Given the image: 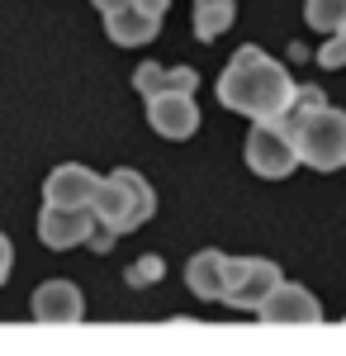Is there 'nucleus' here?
Masks as SVG:
<instances>
[{"instance_id":"obj_1","label":"nucleus","mask_w":346,"mask_h":356,"mask_svg":"<svg viewBox=\"0 0 346 356\" xmlns=\"http://www.w3.org/2000/svg\"><path fill=\"white\" fill-rule=\"evenodd\" d=\"M294 76L285 62H275L270 53H261L256 43H247L233 53V62L218 76V105L247 119H280L294 100Z\"/></svg>"},{"instance_id":"obj_2","label":"nucleus","mask_w":346,"mask_h":356,"mask_svg":"<svg viewBox=\"0 0 346 356\" xmlns=\"http://www.w3.org/2000/svg\"><path fill=\"white\" fill-rule=\"evenodd\" d=\"M152 214H157V191L138 176L133 166L109 171L100 195H95V219L105 223V228H114V233H133Z\"/></svg>"},{"instance_id":"obj_3","label":"nucleus","mask_w":346,"mask_h":356,"mask_svg":"<svg viewBox=\"0 0 346 356\" xmlns=\"http://www.w3.org/2000/svg\"><path fill=\"white\" fill-rule=\"evenodd\" d=\"M299 143V157L313 171H342L346 166V110L318 105L304 119H280Z\"/></svg>"},{"instance_id":"obj_4","label":"nucleus","mask_w":346,"mask_h":356,"mask_svg":"<svg viewBox=\"0 0 346 356\" xmlns=\"http://www.w3.org/2000/svg\"><path fill=\"white\" fill-rule=\"evenodd\" d=\"M242 157H247V166H252L261 181H285L294 166L304 162L294 134L280 124V119H252V134H247Z\"/></svg>"},{"instance_id":"obj_5","label":"nucleus","mask_w":346,"mask_h":356,"mask_svg":"<svg viewBox=\"0 0 346 356\" xmlns=\"http://www.w3.org/2000/svg\"><path fill=\"white\" fill-rule=\"evenodd\" d=\"M285 275L275 261L266 257H228V285H223V304H233V309H247V314H256L266 295L280 285Z\"/></svg>"},{"instance_id":"obj_6","label":"nucleus","mask_w":346,"mask_h":356,"mask_svg":"<svg viewBox=\"0 0 346 356\" xmlns=\"http://www.w3.org/2000/svg\"><path fill=\"white\" fill-rule=\"evenodd\" d=\"M95 209L90 204H43L38 214V238L53 247V252H72V247H85L90 233H95Z\"/></svg>"},{"instance_id":"obj_7","label":"nucleus","mask_w":346,"mask_h":356,"mask_svg":"<svg viewBox=\"0 0 346 356\" xmlns=\"http://www.w3.org/2000/svg\"><path fill=\"white\" fill-rule=\"evenodd\" d=\"M147 124L171 143H186L199 129V105H195V90H166L147 100Z\"/></svg>"},{"instance_id":"obj_8","label":"nucleus","mask_w":346,"mask_h":356,"mask_svg":"<svg viewBox=\"0 0 346 356\" xmlns=\"http://www.w3.org/2000/svg\"><path fill=\"white\" fill-rule=\"evenodd\" d=\"M100 186H105V176H95L90 166L62 162V166L48 171V181H43V200H48V204H90V209H95Z\"/></svg>"},{"instance_id":"obj_9","label":"nucleus","mask_w":346,"mask_h":356,"mask_svg":"<svg viewBox=\"0 0 346 356\" xmlns=\"http://www.w3.org/2000/svg\"><path fill=\"white\" fill-rule=\"evenodd\" d=\"M256 314H261V323H318L322 304L313 300V290H304V285H294V280H280Z\"/></svg>"},{"instance_id":"obj_10","label":"nucleus","mask_w":346,"mask_h":356,"mask_svg":"<svg viewBox=\"0 0 346 356\" xmlns=\"http://www.w3.org/2000/svg\"><path fill=\"white\" fill-rule=\"evenodd\" d=\"M33 318L38 323H81L85 318V295L72 280H43L33 290Z\"/></svg>"},{"instance_id":"obj_11","label":"nucleus","mask_w":346,"mask_h":356,"mask_svg":"<svg viewBox=\"0 0 346 356\" xmlns=\"http://www.w3.org/2000/svg\"><path fill=\"white\" fill-rule=\"evenodd\" d=\"M105 33H109V43H119V48H142V43H152V38L161 33V15L142 10V5L133 0V5L105 15Z\"/></svg>"},{"instance_id":"obj_12","label":"nucleus","mask_w":346,"mask_h":356,"mask_svg":"<svg viewBox=\"0 0 346 356\" xmlns=\"http://www.w3.org/2000/svg\"><path fill=\"white\" fill-rule=\"evenodd\" d=\"M186 280H190V295L204 304H218L223 300V285H228V257L218 247H204L186 261Z\"/></svg>"},{"instance_id":"obj_13","label":"nucleus","mask_w":346,"mask_h":356,"mask_svg":"<svg viewBox=\"0 0 346 356\" xmlns=\"http://www.w3.org/2000/svg\"><path fill=\"white\" fill-rule=\"evenodd\" d=\"M133 86L142 100L152 95H166V90H195L199 86V72L195 67H157V62H142L133 72Z\"/></svg>"},{"instance_id":"obj_14","label":"nucleus","mask_w":346,"mask_h":356,"mask_svg":"<svg viewBox=\"0 0 346 356\" xmlns=\"http://www.w3.org/2000/svg\"><path fill=\"white\" fill-rule=\"evenodd\" d=\"M238 19V5L233 0H195V38L213 43L218 33H228Z\"/></svg>"},{"instance_id":"obj_15","label":"nucleus","mask_w":346,"mask_h":356,"mask_svg":"<svg viewBox=\"0 0 346 356\" xmlns=\"http://www.w3.org/2000/svg\"><path fill=\"white\" fill-rule=\"evenodd\" d=\"M304 19L318 29V33H337L346 24V0H308L304 5Z\"/></svg>"},{"instance_id":"obj_16","label":"nucleus","mask_w":346,"mask_h":356,"mask_svg":"<svg viewBox=\"0 0 346 356\" xmlns=\"http://www.w3.org/2000/svg\"><path fill=\"white\" fill-rule=\"evenodd\" d=\"M161 271H166V261H161V257H142V261H133V266H129V275H124V280L142 290V285H152Z\"/></svg>"},{"instance_id":"obj_17","label":"nucleus","mask_w":346,"mask_h":356,"mask_svg":"<svg viewBox=\"0 0 346 356\" xmlns=\"http://www.w3.org/2000/svg\"><path fill=\"white\" fill-rule=\"evenodd\" d=\"M10 266H15V247H10V238L0 233V285H5V275H10Z\"/></svg>"},{"instance_id":"obj_18","label":"nucleus","mask_w":346,"mask_h":356,"mask_svg":"<svg viewBox=\"0 0 346 356\" xmlns=\"http://www.w3.org/2000/svg\"><path fill=\"white\" fill-rule=\"evenodd\" d=\"M138 5H142V10H152V15H166V5H171V0H138Z\"/></svg>"},{"instance_id":"obj_19","label":"nucleus","mask_w":346,"mask_h":356,"mask_svg":"<svg viewBox=\"0 0 346 356\" xmlns=\"http://www.w3.org/2000/svg\"><path fill=\"white\" fill-rule=\"evenodd\" d=\"M337 43H342V62H346V24L337 29Z\"/></svg>"}]
</instances>
